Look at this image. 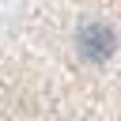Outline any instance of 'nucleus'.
<instances>
[{
	"label": "nucleus",
	"instance_id": "nucleus-1",
	"mask_svg": "<svg viewBox=\"0 0 121 121\" xmlns=\"http://www.w3.org/2000/svg\"><path fill=\"white\" fill-rule=\"evenodd\" d=\"M0 53L45 121H121V0H30Z\"/></svg>",
	"mask_w": 121,
	"mask_h": 121
}]
</instances>
